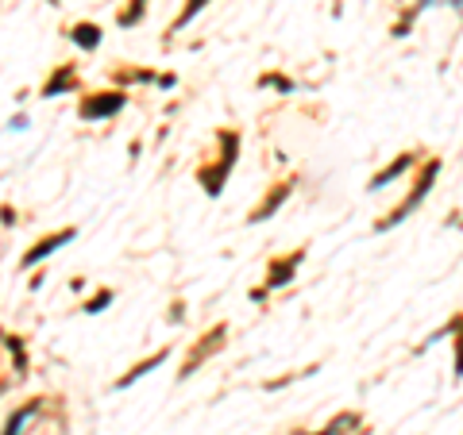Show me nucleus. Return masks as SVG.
Returning a JSON list of instances; mask_svg holds the SVG:
<instances>
[{"mask_svg":"<svg viewBox=\"0 0 463 435\" xmlns=\"http://www.w3.org/2000/svg\"><path fill=\"white\" fill-rule=\"evenodd\" d=\"M163 358H166V351H158L155 358H147V362H139V366H136L132 374H128V378H120V385H132L136 378H143V374H151V370H155V366H158V362H163Z\"/></svg>","mask_w":463,"mask_h":435,"instance_id":"9","label":"nucleus"},{"mask_svg":"<svg viewBox=\"0 0 463 435\" xmlns=\"http://www.w3.org/2000/svg\"><path fill=\"white\" fill-rule=\"evenodd\" d=\"M74 42H78V47H85V51H93L97 42H100V27H93V23H78V27H74Z\"/></svg>","mask_w":463,"mask_h":435,"instance_id":"5","label":"nucleus"},{"mask_svg":"<svg viewBox=\"0 0 463 435\" xmlns=\"http://www.w3.org/2000/svg\"><path fill=\"white\" fill-rule=\"evenodd\" d=\"M124 108V97L120 93H105V97H93V100H85L81 105V116L85 120H97V116H112V112H120Z\"/></svg>","mask_w":463,"mask_h":435,"instance_id":"3","label":"nucleus"},{"mask_svg":"<svg viewBox=\"0 0 463 435\" xmlns=\"http://www.w3.org/2000/svg\"><path fill=\"white\" fill-rule=\"evenodd\" d=\"M437 173H440V162H429V166H425V178H421V185H417V190L410 193V200H405V205H402V208H398L394 216H390V220H386V224H379V227H394V224H402V220H405V216H410V212H413V208H417V205H421V200L429 197V190H432V181H437Z\"/></svg>","mask_w":463,"mask_h":435,"instance_id":"1","label":"nucleus"},{"mask_svg":"<svg viewBox=\"0 0 463 435\" xmlns=\"http://www.w3.org/2000/svg\"><path fill=\"white\" fill-rule=\"evenodd\" d=\"M355 424H359V416H352V412H344L340 420H332V424H328V428H325L321 435H340L344 428H355Z\"/></svg>","mask_w":463,"mask_h":435,"instance_id":"11","label":"nucleus"},{"mask_svg":"<svg viewBox=\"0 0 463 435\" xmlns=\"http://www.w3.org/2000/svg\"><path fill=\"white\" fill-rule=\"evenodd\" d=\"M143 8H147V5H143V0H136V5H132V12H124V16H120V23H124V27H132V23L143 16Z\"/></svg>","mask_w":463,"mask_h":435,"instance_id":"13","label":"nucleus"},{"mask_svg":"<svg viewBox=\"0 0 463 435\" xmlns=\"http://www.w3.org/2000/svg\"><path fill=\"white\" fill-rule=\"evenodd\" d=\"M39 412V401H32V404H24V409L16 412V416H12L8 420V428H5V435H24V424H27V420H32Z\"/></svg>","mask_w":463,"mask_h":435,"instance_id":"4","label":"nucleus"},{"mask_svg":"<svg viewBox=\"0 0 463 435\" xmlns=\"http://www.w3.org/2000/svg\"><path fill=\"white\" fill-rule=\"evenodd\" d=\"M70 85V69H58V74L47 81V89H43V97H58Z\"/></svg>","mask_w":463,"mask_h":435,"instance_id":"10","label":"nucleus"},{"mask_svg":"<svg viewBox=\"0 0 463 435\" xmlns=\"http://www.w3.org/2000/svg\"><path fill=\"white\" fill-rule=\"evenodd\" d=\"M74 236H78V231H74V227H66V231H58V236H51V239H39V243H35V251H27V255H24V266H35L39 258L54 255L58 246H62V243H70Z\"/></svg>","mask_w":463,"mask_h":435,"instance_id":"2","label":"nucleus"},{"mask_svg":"<svg viewBox=\"0 0 463 435\" xmlns=\"http://www.w3.org/2000/svg\"><path fill=\"white\" fill-rule=\"evenodd\" d=\"M286 197H289V185H282V190H279V193H274V197L267 200V205H259V208L251 212V224H259V220H270V212H274V208H279V205H282V200H286Z\"/></svg>","mask_w":463,"mask_h":435,"instance_id":"6","label":"nucleus"},{"mask_svg":"<svg viewBox=\"0 0 463 435\" xmlns=\"http://www.w3.org/2000/svg\"><path fill=\"white\" fill-rule=\"evenodd\" d=\"M205 5H209V0H190V8H185V12H182V20H178V27H185V23H190V20H194V16H197V12H201V8H205Z\"/></svg>","mask_w":463,"mask_h":435,"instance_id":"12","label":"nucleus"},{"mask_svg":"<svg viewBox=\"0 0 463 435\" xmlns=\"http://www.w3.org/2000/svg\"><path fill=\"white\" fill-rule=\"evenodd\" d=\"M298 258H301V255H289L286 263H274V266H270V285H286V282H289V270L298 266Z\"/></svg>","mask_w":463,"mask_h":435,"instance_id":"7","label":"nucleus"},{"mask_svg":"<svg viewBox=\"0 0 463 435\" xmlns=\"http://www.w3.org/2000/svg\"><path fill=\"white\" fill-rule=\"evenodd\" d=\"M410 162H413V158H410V154H405V158H398V162H394V166H390L386 173H379V178H374V181H371V190H383V185H386V181H394V178H398V173H402L405 166H410Z\"/></svg>","mask_w":463,"mask_h":435,"instance_id":"8","label":"nucleus"},{"mask_svg":"<svg viewBox=\"0 0 463 435\" xmlns=\"http://www.w3.org/2000/svg\"><path fill=\"white\" fill-rule=\"evenodd\" d=\"M112 301V293H97L90 304H85V312H100V309H105V304Z\"/></svg>","mask_w":463,"mask_h":435,"instance_id":"14","label":"nucleus"}]
</instances>
